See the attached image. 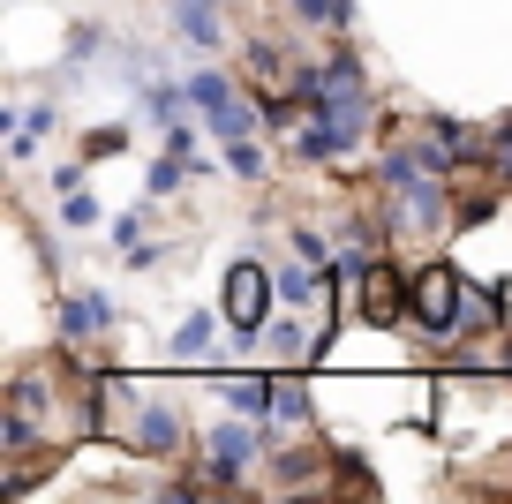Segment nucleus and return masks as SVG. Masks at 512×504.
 <instances>
[{"label":"nucleus","mask_w":512,"mask_h":504,"mask_svg":"<svg viewBox=\"0 0 512 504\" xmlns=\"http://www.w3.org/2000/svg\"><path fill=\"white\" fill-rule=\"evenodd\" d=\"M53 196H68V189H83V181H91V158H61V166H53Z\"/></svg>","instance_id":"obj_20"},{"label":"nucleus","mask_w":512,"mask_h":504,"mask_svg":"<svg viewBox=\"0 0 512 504\" xmlns=\"http://www.w3.org/2000/svg\"><path fill=\"white\" fill-rule=\"evenodd\" d=\"M98 53H106V31H98V23H76V31H68V68L98 61Z\"/></svg>","instance_id":"obj_19"},{"label":"nucleus","mask_w":512,"mask_h":504,"mask_svg":"<svg viewBox=\"0 0 512 504\" xmlns=\"http://www.w3.org/2000/svg\"><path fill=\"white\" fill-rule=\"evenodd\" d=\"M106 219H113V211L98 204L91 189H68L61 196V234H83V226H106Z\"/></svg>","instance_id":"obj_16"},{"label":"nucleus","mask_w":512,"mask_h":504,"mask_svg":"<svg viewBox=\"0 0 512 504\" xmlns=\"http://www.w3.org/2000/svg\"><path fill=\"white\" fill-rule=\"evenodd\" d=\"M128 143V121L121 128H91V136H83V158H106V151H121Z\"/></svg>","instance_id":"obj_21"},{"label":"nucleus","mask_w":512,"mask_h":504,"mask_svg":"<svg viewBox=\"0 0 512 504\" xmlns=\"http://www.w3.org/2000/svg\"><path fill=\"white\" fill-rule=\"evenodd\" d=\"M272 422L279 429H294V422L309 429V384L294 377V369H279V377H272Z\"/></svg>","instance_id":"obj_12"},{"label":"nucleus","mask_w":512,"mask_h":504,"mask_svg":"<svg viewBox=\"0 0 512 504\" xmlns=\"http://www.w3.org/2000/svg\"><path fill=\"white\" fill-rule=\"evenodd\" d=\"M287 249L302 256V264H332L339 241H332V234H317V226H287Z\"/></svg>","instance_id":"obj_17"},{"label":"nucleus","mask_w":512,"mask_h":504,"mask_svg":"<svg viewBox=\"0 0 512 504\" xmlns=\"http://www.w3.org/2000/svg\"><path fill=\"white\" fill-rule=\"evenodd\" d=\"M264 452H272L264 422H249V414H226V422L204 437V482H211V489H241V482H249V467H256Z\"/></svg>","instance_id":"obj_4"},{"label":"nucleus","mask_w":512,"mask_h":504,"mask_svg":"<svg viewBox=\"0 0 512 504\" xmlns=\"http://www.w3.org/2000/svg\"><path fill=\"white\" fill-rule=\"evenodd\" d=\"M128 444H136L144 459H181L189 422H181V407H166V399H136V414H128Z\"/></svg>","instance_id":"obj_6"},{"label":"nucleus","mask_w":512,"mask_h":504,"mask_svg":"<svg viewBox=\"0 0 512 504\" xmlns=\"http://www.w3.org/2000/svg\"><path fill=\"white\" fill-rule=\"evenodd\" d=\"M279 301H287V309H317L324 301V264H302V256L279 264Z\"/></svg>","instance_id":"obj_10"},{"label":"nucleus","mask_w":512,"mask_h":504,"mask_svg":"<svg viewBox=\"0 0 512 504\" xmlns=\"http://www.w3.org/2000/svg\"><path fill=\"white\" fill-rule=\"evenodd\" d=\"M490 158H497V174H512V113L490 128Z\"/></svg>","instance_id":"obj_22"},{"label":"nucleus","mask_w":512,"mask_h":504,"mask_svg":"<svg viewBox=\"0 0 512 504\" xmlns=\"http://www.w3.org/2000/svg\"><path fill=\"white\" fill-rule=\"evenodd\" d=\"M219 166L234 181H264L272 166H264V151H256V136H234V143H219Z\"/></svg>","instance_id":"obj_15"},{"label":"nucleus","mask_w":512,"mask_h":504,"mask_svg":"<svg viewBox=\"0 0 512 504\" xmlns=\"http://www.w3.org/2000/svg\"><path fill=\"white\" fill-rule=\"evenodd\" d=\"M174 38H181L189 53H219V46H226L219 0H174Z\"/></svg>","instance_id":"obj_8"},{"label":"nucleus","mask_w":512,"mask_h":504,"mask_svg":"<svg viewBox=\"0 0 512 504\" xmlns=\"http://www.w3.org/2000/svg\"><path fill=\"white\" fill-rule=\"evenodd\" d=\"M53 407H61V392H53L46 369H16V384H8V407H0V452L23 459L38 437H46Z\"/></svg>","instance_id":"obj_3"},{"label":"nucleus","mask_w":512,"mask_h":504,"mask_svg":"<svg viewBox=\"0 0 512 504\" xmlns=\"http://www.w3.org/2000/svg\"><path fill=\"white\" fill-rule=\"evenodd\" d=\"M219 407L249 414V422H272V377H264V369H226L219 377Z\"/></svg>","instance_id":"obj_7"},{"label":"nucleus","mask_w":512,"mask_h":504,"mask_svg":"<svg viewBox=\"0 0 512 504\" xmlns=\"http://www.w3.org/2000/svg\"><path fill=\"white\" fill-rule=\"evenodd\" d=\"M121 324V301L106 294V286H76V294L53 301V331H61V347H91L98 331Z\"/></svg>","instance_id":"obj_5"},{"label":"nucleus","mask_w":512,"mask_h":504,"mask_svg":"<svg viewBox=\"0 0 512 504\" xmlns=\"http://www.w3.org/2000/svg\"><path fill=\"white\" fill-rule=\"evenodd\" d=\"M144 226H151V211H113V219H106V241L128 256L136 241H144Z\"/></svg>","instance_id":"obj_18"},{"label":"nucleus","mask_w":512,"mask_h":504,"mask_svg":"<svg viewBox=\"0 0 512 504\" xmlns=\"http://www.w3.org/2000/svg\"><path fill=\"white\" fill-rule=\"evenodd\" d=\"M181 181H196V158H181V151H159V158H151V174H144V196L159 204V196H174Z\"/></svg>","instance_id":"obj_14"},{"label":"nucleus","mask_w":512,"mask_h":504,"mask_svg":"<svg viewBox=\"0 0 512 504\" xmlns=\"http://www.w3.org/2000/svg\"><path fill=\"white\" fill-rule=\"evenodd\" d=\"M219 316L234 331V347H264V324L279 316V271L264 256H234L219 279Z\"/></svg>","instance_id":"obj_1"},{"label":"nucleus","mask_w":512,"mask_h":504,"mask_svg":"<svg viewBox=\"0 0 512 504\" xmlns=\"http://www.w3.org/2000/svg\"><path fill=\"white\" fill-rule=\"evenodd\" d=\"M460 309H467V271L460 264H415V294H407V331L415 347H445L460 339Z\"/></svg>","instance_id":"obj_2"},{"label":"nucleus","mask_w":512,"mask_h":504,"mask_svg":"<svg viewBox=\"0 0 512 504\" xmlns=\"http://www.w3.org/2000/svg\"><path fill=\"white\" fill-rule=\"evenodd\" d=\"M287 8L302 16V31H339V38H347L354 23H362V16H354V0H287Z\"/></svg>","instance_id":"obj_11"},{"label":"nucleus","mask_w":512,"mask_h":504,"mask_svg":"<svg viewBox=\"0 0 512 504\" xmlns=\"http://www.w3.org/2000/svg\"><path fill=\"white\" fill-rule=\"evenodd\" d=\"M219 324H226L219 309H189V316L174 324V362H204V354H211V331H219Z\"/></svg>","instance_id":"obj_9"},{"label":"nucleus","mask_w":512,"mask_h":504,"mask_svg":"<svg viewBox=\"0 0 512 504\" xmlns=\"http://www.w3.org/2000/svg\"><path fill=\"white\" fill-rule=\"evenodd\" d=\"M181 83H189V106H196V113H211V106H226V98H241V83L226 76V68H189Z\"/></svg>","instance_id":"obj_13"}]
</instances>
